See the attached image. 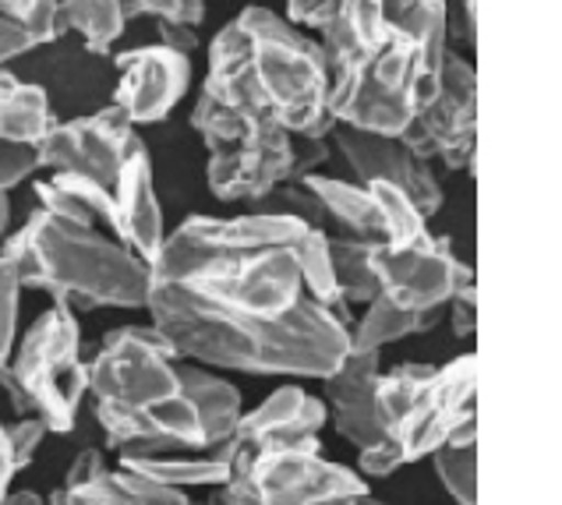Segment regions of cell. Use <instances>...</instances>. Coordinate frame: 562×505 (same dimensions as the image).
<instances>
[{
	"label": "cell",
	"instance_id": "cell-38",
	"mask_svg": "<svg viewBox=\"0 0 562 505\" xmlns=\"http://www.w3.org/2000/svg\"><path fill=\"white\" fill-rule=\"evenodd\" d=\"M347 0H286V22L297 29H315L323 32L329 19L340 11Z\"/></svg>",
	"mask_w": 562,
	"mask_h": 505
},
{
	"label": "cell",
	"instance_id": "cell-24",
	"mask_svg": "<svg viewBox=\"0 0 562 505\" xmlns=\"http://www.w3.org/2000/svg\"><path fill=\"white\" fill-rule=\"evenodd\" d=\"M364 188L372 194V205L379 213L385 248H422V244L436 237L428 231V216L414 205L407 191H400L396 184H385V181H372Z\"/></svg>",
	"mask_w": 562,
	"mask_h": 505
},
{
	"label": "cell",
	"instance_id": "cell-12",
	"mask_svg": "<svg viewBox=\"0 0 562 505\" xmlns=\"http://www.w3.org/2000/svg\"><path fill=\"white\" fill-rule=\"evenodd\" d=\"M372 272L382 298L404 312H442L457 287L474 280V269L460 262L449 237H431L422 248L375 244Z\"/></svg>",
	"mask_w": 562,
	"mask_h": 505
},
{
	"label": "cell",
	"instance_id": "cell-11",
	"mask_svg": "<svg viewBox=\"0 0 562 505\" xmlns=\"http://www.w3.org/2000/svg\"><path fill=\"white\" fill-rule=\"evenodd\" d=\"M474 382H477L474 354H460L446 364H431L428 379L417 385V393L411 396L404 417L385 435L404 452V463L428 460V456L442 449L468 420H477Z\"/></svg>",
	"mask_w": 562,
	"mask_h": 505
},
{
	"label": "cell",
	"instance_id": "cell-23",
	"mask_svg": "<svg viewBox=\"0 0 562 505\" xmlns=\"http://www.w3.org/2000/svg\"><path fill=\"white\" fill-rule=\"evenodd\" d=\"M57 19L60 32H75L95 57H110L124 25L132 22L121 0H57Z\"/></svg>",
	"mask_w": 562,
	"mask_h": 505
},
{
	"label": "cell",
	"instance_id": "cell-19",
	"mask_svg": "<svg viewBox=\"0 0 562 505\" xmlns=\"http://www.w3.org/2000/svg\"><path fill=\"white\" fill-rule=\"evenodd\" d=\"M301 184L308 188L315 199L318 213H323V231L340 234V237H358V240H375L382 244V223L372 205V194L358 181H344V177H326V173H308L301 177Z\"/></svg>",
	"mask_w": 562,
	"mask_h": 505
},
{
	"label": "cell",
	"instance_id": "cell-18",
	"mask_svg": "<svg viewBox=\"0 0 562 505\" xmlns=\"http://www.w3.org/2000/svg\"><path fill=\"white\" fill-rule=\"evenodd\" d=\"M382 371V354H355L350 350L344 357V364L329 371L323 379V403L326 414L333 420V428L340 431L344 442L355 449H364L382 438L375 425V411H372V389Z\"/></svg>",
	"mask_w": 562,
	"mask_h": 505
},
{
	"label": "cell",
	"instance_id": "cell-2",
	"mask_svg": "<svg viewBox=\"0 0 562 505\" xmlns=\"http://www.w3.org/2000/svg\"><path fill=\"white\" fill-rule=\"evenodd\" d=\"M202 89L297 138H329V68L315 36L269 8H245L209 43Z\"/></svg>",
	"mask_w": 562,
	"mask_h": 505
},
{
	"label": "cell",
	"instance_id": "cell-31",
	"mask_svg": "<svg viewBox=\"0 0 562 505\" xmlns=\"http://www.w3.org/2000/svg\"><path fill=\"white\" fill-rule=\"evenodd\" d=\"M0 14L25 25L40 40V46L64 36L57 19V0H0Z\"/></svg>",
	"mask_w": 562,
	"mask_h": 505
},
{
	"label": "cell",
	"instance_id": "cell-22",
	"mask_svg": "<svg viewBox=\"0 0 562 505\" xmlns=\"http://www.w3.org/2000/svg\"><path fill=\"white\" fill-rule=\"evenodd\" d=\"M446 318V307L442 312H404V307H396L382 298V293H375L372 301L364 304V312L358 322H350V350L355 354H372L390 344H400V339L407 336H417V333H431L436 325Z\"/></svg>",
	"mask_w": 562,
	"mask_h": 505
},
{
	"label": "cell",
	"instance_id": "cell-42",
	"mask_svg": "<svg viewBox=\"0 0 562 505\" xmlns=\"http://www.w3.org/2000/svg\"><path fill=\"white\" fill-rule=\"evenodd\" d=\"M36 46H40V40L32 36L25 25L11 22V19L0 14V68H8V60L22 57L29 50H36Z\"/></svg>",
	"mask_w": 562,
	"mask_h": 505
},
{
	"label": "cell",
	"instance_id": "cell-5",
	"mask_svg": "<svg viewBox=\"0 0 562 505\" xmlns=\"http://www.w3.org/2000/svg\"><path fill=\"white\" fill-rule=\"evenodd\" d=\"M0 389L19 417H40L50 435L75 431L89 396V361L75 307L54 301L29 325L0 368Z\"/></svg>",
	"mask_w": 562,
	"mask_h": 505
},
{
	"label": "cell",
	"instance_id": "cell-49",
	"mask_svg": "<svg viewBox=\"0 0 562 505\" xmlns=\"http://www.w3.org/2000/svg\"><path fill=\"white\" fill-rule=\"evenodd\" d=\"M417 4H422V0H382V11H385V19H390V22H400Z\"/></svg>",
	"mask_w": 562,
	"mask_h": 505
},
{
	"label": "cell",
	"instance_id": "cell-9",
	"mask_svg": "<svg viewBox=\"0 0 562 505\" xmlns=\"http://www.w3.org/2000/svg\"><path fill=\"white\" fill-rule=\"evenodd\" d=\"M407 149L446 170H474L477 149V71L471 60L446 54L436 96L417 110L404 135Z\"/></svg>",
	"mask_w": 562,
	"mask_h": 505
},
{
	"label": "cell",
	"instance_id": "cell-7",
	"mask_svg": "<svg viewBox=\"0 0 562 505\" xmlns=\"http://www.w3.org/2000/svg\"><path fill=\"white\" fill-rule=\"evenodd\" d=\"M436 86L428 81L422 46L407 29L390 32L344 68L329 71V117L358 132L400 138Z\"/></svg>",
	"mask_w": 562,
	"mask_h": 505
},
{
	"label": "cell",
	"instance_id": "cell-39",
	"mask_svg": "<svg viewBox=\"0 0 562 505\" xmlns=\"http://www.w3.org/2000/svg\"><path fill=\"white\" fill-rule=\"evenodd\" d=\"M68 505H142V502L127 495L110 474H103L100 481H92L86 487H75V492H68Z\"/></svg>",
	"mask_w": 562,
	"mask_h": 505
},
{
	"label": "cell",
	"instance_id": "cell-10",
	"mask_svg": "<svg viewBox=\"0 0 562 505\" xmlns=\"http://www.w3.org/2000/svg\"><path fill=\"white\" fill-rule=\"evenodd\" d=\"M248 474L262 505H323L372 492V484L355 467L326 460L323 438L255 449Z\"/></svg>",
	"mask_w": 562,
	"mask_h": 505
},
{
	"label": "cell",
	"instance_id": "cell-1",
	"mask_svg": "<svg viewBox=\"0 0 562 505\" xmlns=\"http://www.w3.org/2000/svg\"><path fill=\"white\" fill-rule=\"evenodd\" d=\"M308 223L283 213L188 216L149 262V298L240 318H283L304 298L297 248Z\"/></svg>",
	"mask_w": 562,
	"mask_h": 505
},
{
	"label": "cell",
	"instance_id": "cell-51",
	"mask_svg": "<svg viewBox=\"0 0 562 505\" xmlns=\"http://www.w3.org/2000/svg\"><path fill=\"white\" fill-rule=\"evenodd\" d=\"M46 505H68V492H64V487H54V492L46 495Z\"/></svg>",
	"mask_w": 562,
	"mask_h": 505
},
{
	"label": "cell",
	"instance_id": "cell-54",
	"mask_svg": "<svg viewBox=\"0 0 562 505\" xmlns=\"http://www.w3.org/2000/svg\"><path fill=\"white\" fill-rule=\"evenodd\" d=\"M184 505H220V502H216V498H209V502H191V498H188Z\"/></svg>",
	"mask_w": 562,
	"mask_h": 505
},
{
	"label": "cell",
	"instance_id": "cell-40",
	"mask_svg": "<svg viewBox=\"0 0 562 505\" xmlns=\"http://www.w3.org/2000/svg\"><path fill=\"white\" fill-rule=\"evenodd\" d=\"M103 474H110L106 452L103 449H82L71 460V467H68V474H64L60 487H64V492H75V487H86L92 481H100Z\"/></svg>",
	"mask_w": 562,
	"mask_h": 505
},
{
	"label": "cell",
	"instance_id": "cell-4",
	"mask_svg": "<svg viewBox=\"0 0 562 505\" xmlns=\"http://www.w3.org/2000/svg\"><path fill=\"white\" fill-rule=\"evenodd\" d=\"M0 255L11 258L25 290H43L68 307H146L149 266L100 226H82L36 209Z\"/></svg>",
	"mask_w": 562,
	"mask_h": 505
},
{
	"label": "cell",
	"instance_id": "cell-47",
	"mask_svg": "<svg viewBox=\"0 0 562 505\" xmlns=\"http://www.w3.org/2000/svg\"><path fill=\"white\" fill-rule=\"evenodd\" d=\"M463 11V40L474 43V29H477V0H457Z\"/></svg>",
	"mask_w": 562,
	"mask_h": 505
},
{
	"label": "cell",
	"instance_id": "cell-13",
	"mask_svg": "<svg viewBox=\"0 0 562 505\" xmlns=\"http://www.w3.org/2000/svg\"><path fill=\"white\" fill-rule=\"evenodd\" d=\"M135 138V124L110 103L86 117L57 121V127L40 145V167L54 173H82L95 184L114 188Z\"/></svg>",
	"mask_w": 562,
	"mask_h": 505
},
{
	"label": "cell",
	"instance_id": "cell-45",
	"mask_svg": "<svg viewBox=\"0 0 562 505\" xmlns=\"http://www.w3.org/2000/svg\"><path fill=\"white\" fill-rule=\"evenodd\" d=\"M167 22L199 29L205 22V0H178V11H173V19H167Z\"/></svg>",
	"mask_w": 562,
	"mask_h": 505
},
{
	"label": "cell",
	"instance_id": "cell-46",
	"mask_svg": "<svg viewBox=\"0 0 562 505\" xmlns=\"http://www.w3.org/2000/svg\"><path fill=\"white\" fill-rule=\"evenodd\" d=\"M11 481H14V463H11V446H8L4 420H0V495L8 492Z\"/></svg>",
	"mask_w": 562,
	"mask_h": 505
},
{
	"label": "cell",
	"instance_id": "cell-35",
	"mask_svg": "<svg viewBox=\"0 0 562 505\" xmlns=\"http://www.w3.org/2000/svg\"><path fill=\"white\" fill-rule=\"evenodd\" d=\"M36 170H43L40 167V149H29V145H14V142H0V194H8L19 184H25Z\"/></svg>",
	"mask_w": 562,
	"mask_h": 505
},
{
	"label": "cell",
	"instance_id": "cell-17",
	"mask_svg": "<svg viewBox=\"0 0 562 505\" xmlns=\"http://www.w3.org/2000/svg\"><path fill=\"white\" fill-rule=\"evenodd\" d=\"M326 425L329 414L323 396H312L308 389L286 382L280 389H272L255 411L240 414L234 442L248 452L277 442H315Z\"/></svg>",
	"mask_w": 562,
	"mask_h": 505
},
{
	"label": "cell",
	"instance_id": "cell-48",
	"mask_svg": "<svg viewBox=\"0 0 562 505\" xmlns=\"http://www.w3.org/2000/svg\"><path fill=\"white\" fill-rule=\"evenodd\" d=\"M0 505H46V498L43 495H36V492H29V487H22V492H8L0 495Z\"/></svg>",
	"mask_w": 562,
	"mask_h": 505
},
{
	"label": "cell",
	"instance_id": "cell-44",
	"mask_svg": "<svg viewBox=\"0 0 562 505\" xmlns=\"http://www.w3.org/2000/svg\"><path fill=\"white\" fill-rule=\"evenodd\" d=\"M127 19H173L178 11V0H121Z\"/></svg>",
	"mask_w": 562,
	"mask_h": 505
},
{
	"label": "cell",
	"instance_id": "cell-6",
	"mask_svg": "<svg viewBox=\"0 0 562 505\" xmlns=\"http://www.w3.org/2000/svg\"><path fill=\"white\" fill-rule=\"evenodd\" d=\"M188 121L205 145V184L220 202H266L291 181L294 135L277 121L248 106L220 103L205 89Z\"/></svg>",
	"mask_w": 562,
	"mask_h": 505
},
{
	"label": "cell",
	"instance_id": "cell-30",
	"mask_svg": "<svg viewBox=\"0 0 562 505\" xmlns=\"http://www.w3.org/2000/svg\"><path fill=\"white\" fill-rule=\"evenodd\" d=\"M22 280L11 258L0 255V368L19 344V304H22Z\"/></svg>",
	"mask_w": 562,
	"mask_h": 505
},
{
	"label": "cell",
	"instance_id": "cell-15",
	"mask_svg": "<svg viewBox=\"0 0 562 505\" xmlns=\"http://www.w3.org/2000/svg\"><path fill=\"white\" fill-rule=\"evenodd\" d=\"M114 68L117 86L110 103L135 127L167 121L191 86V57L170 50L164 43H146L114 54Z\"/></svg>",
	"mask_w": 562,
	"mask_h": 505
},
{
	"label": "cell",
	"instance_id": "cell-20",
	"mask_svg": "<svg viewBox=\"0 0 562 505\" xmlns=\"http://www.w3.org/2000/svg\"><path fill=\"white\" fill-rule=\"evenodd\" d=\"M178 374L184 393L195 400L199 414H202V428H205V452L216 449L223 442H231L237 431V420L245 414V403H240V389L223 379L220 371L178 361Z\"/></svg>",
	"mask_w": 562,
	"mask_h": 505
},
{
	"label": "cell",
	"instance_id": "cell-41",
	"mask_svg": "<svg viewBox=\"0 0 562 505\" xmlns=\"http://www.w3.org/2000/svg\"><path fill=\"white\" fill-rule=\"evenodd\" d=\"M329 159V138H297L294 135V167H291V181L318 173V167ZM286 181V184H291Z\"/></svg>",
	"mask_w": 562,
	"mask_h": 505
},
{
	"label": "cell",
	"instance_id": "cell-36",
	"mask_svg": "<svg viewBox=\"0 0 562 505\" xmlns=\"http://www.w3.org/2000/svg\"><path fill=\"white\" fill-rule=\"evenodd\" d=\"M248 463H251V452L240 449L237 460L231 467V478L216 487V502L220 505H262L259 495H255V484H251V474H248Z\"/></svg>",
	"mask_w": 562,
	"mask_h": 505
},
{
	"label": "cell",
	"instance_id": "cell-26",
	"mask_svg": "<svg viewBox=\"0 0 562 505\" xmlns=\"http://www.w3.org/2000/svg\"><path fill=\"white\" fill-rule=\"evenodd\" d=\"M400 29H407L411 36L422 46V57H425V71L428 81L439 89V78H442V64L449 54V4L446 0H422L417 8H411L404 19L393 22Z\"/></svg>",
	"mask_w": 562,
	"mask_h": 505
},
{
	"label": "cell",
	"instance_id": "cell-29",
	"mask_svg": "<svg viewBox=\"0 0 562 505\" xmlns=\"http://www.w3.org/2000/svg\"><path fill=\"white\" fill-rule=\"evenodd\" d=\"M428 460L449 498L457 505H477V446H442Z\"/></svg>",
	"mask_w": 562,
	"mask_h": 505
},
{
	"label": "cell",
	"instance_id": "cell-8",
	"mask_svg": "<svg viewBox=\"0 0 562 505\" xmlns=\"http://www.w3.org/2000/svg\"><path fill=\"white\" fill-rule=\"evenodd\" d=\"M178 350L156 325H121L103 336L89 361V396L106 449H121L127 428L156 406L184 393L178 374Z\"/></svg>",
	"mask_w": 562,
	"mask_h": 505
},
{
	"label": "cell",
	"instance_id": "cell-53",
	"mask_svg": "<svg viewBox=\"0 0 562 505\" xmlns=\"http://www.w3.org/2000/svg\"><path fill=\"white\" fill-rule=\"evenodd\" d=\"M355 498H336V502H323V505H350Z\"/></svg>",
	"mask_w": 562,
	"mask_h": 505
},
{
	"label": "cell",
	"instance_id": "cell-37",
	"mask_svg": "<svg viewBox=\"0 0 562 505\" xmlns=\"http://www.w3.org/2000/svg\"><path fill=\"white\" fill-rule=\"evenodd\" d=\"M446 318H449V325H453L457 339L474 336V329H477V287H474V280L457 287V293L446 304Z\"/></svg>",
	"mask_w": 562,
	"mask_h": 505
},
{
	"label": "cell",
	"instance_id": "cell-14",
	"mask_svg": "<svg viewBox=\"0 0 562 505\" xmlns=\"http://www.w3.org/2000/svg\"><path fill=\"white\" fill-rule=\"evenodd\" d=\"M329 142L347 162V170L355 173L358 184H372V181L396 184L400 191L411 194L414 205L422 209L428 220L442 209V184L436 170H431V162H425L422 156H414L404 138L333 124Z\"/></svg>",
	"mask_w": 562,
	"mask_h": 505
},
{
	"label": "cell",
	"instance_id": "cell-32",
	"mask_svg": "<svg viewBox=\"0 0 562 505\" xmlns=\"http://www.w3.org/2000/svg\"><path fill=\"white\" fill-rule=\"evenodd\" d=\"M8 431V446H11V463H14V474H22V470L36 460L40 446L46 442V425L40 417H19L14 425H4Z\"/></svg>",
	"mask_w": 562,
	"mask_h": 505
},
{
	"label": "cell",
	"instance_id": "cell-28",
	"mask_svg": "<svg viewBox=\"0 0 562 505\" xmlns=\"http://www.w3.org/2000/svg\"><path fill=\"white\" fill-rule=\"evenodd\" d=\"M297 266H301L304 298L318 301L323 307H333V312H347V304L340 298V287H336V276H333L326 231H318V226H308V234H304L301 248H297Z\"/></svg>",
	"mask_w": 562,
	"mask_h": 505
},
{
	"label": "cell",
	"instance_id": "cell-34",
	"mask_svg": "<svg viewBox=\"0 0 562 505\" xmlns=\"http://www.w3.org/2000/svg\"><path fill=\"white\" fill-rule=\"evenodd\" d=\"M110 478H114L124 492L132 498H138L142 505H184L188 502V495L181 492V487L138 478V474H132V470H124V467H110Z\"/></svg>",
	"mask_w": 562,
	"mask_h": 505
},
{
	"label": "cell",
	"instance_id": "cell-33",
	"mask_svg": "<svg viewBox=\"0 0 562 505\" xmlns=\"http://www.w3.org/2000/svg\"><path fill=\"white\" fill-rule=\"evenodd\" d=\"M400 467H407L404 463V452H400V446L393 442V438H379V442L372 446H364L358 449V474L372 484V481H385V478H393Z\"/></svg>",
	"mask_w": 562,
	"mask_h": 505
},
{
	"label": "cell",
	"instance_id": "cell-52",
	"mask_svg": "<svg viewBox=\"0 0 562 505\" xmlns=\"http://www.w3.org/2000/svg\"><path fill=\"white\" fill-rule=\"evenodd\" d=\"M350 505H390V502H382V498H375L372 492H364V495H358Z\"/></svg>",
	"mask_w": 562,
	"mask_h": 505
},
{
	"label": "cell",
	"instance_id": "cell-27",
	"mask_svg": "<svg viewBox=\"0 0 562 505\" xmlns=\"http://www.w3.org/2000/svg\"><path fill=\"white\" fill-rule=\"evenodd\" d=\"M431 364L422 361H404L390 371H379L375 389H372V411H375V425L382 435H390L396 428V420L404 417L411 396L417 393V385L428 379Z\"/></svg>",
	"mask_w": 562,
	"mask_h": 505
},
{
	"label": "cell",
	"instance_id": "cell-25",
	"mask_svg": "<svg viewBox=\"0 0 562 505\" xmlns=\"http://www.w3.org/2000/svg\"><path fill=\"white\" fill-rule=\"evenodd\" d=\"M329 237V262L336 287H340L344 304H368L379 293L375 272H372V251L375 240H358V237H340V234H326Z\"/></svg>",
	"mask_w": 562,
	"mask_h": 505
},
{
	"label": "cell",
	"instance_id": "cell-16",
	"mask_svg": "<svg viewBox=\"0 0 562 505\" xmlns=\"http://www.w3.org/2000/svg\"><path fill=\"white\" fill-rule=\"evenodd\" d=\"M110 237H117L127 251L142 262H153L159 244L167 237L164 205L156 199V177H153V153L149 145L135 138L127 149L121 173L114 188H110Z\"/></svg>",
	"mask_w": 562,
	"mask_h": 505
},
{
	"label": "cell",
	"instance_id": "cell-3",
	"mask_svg": "<svg viewBox=\"0 0 562 505\" xmlns=\"http://www.w3.org/2000/svg\"><path fill=\"white\" fill-rule=\"evenodd\" d=\"M146 312L181 361L213 371L323 382L350 354V312H333L312 298L272 322L199 312L178 301H146Z\"/></svg>",
	"mask_w": 562,
	"mask_h": 505
},
{
	"label": "cell",
	"instance_id": "cell-43",
	"mask_svg": "<svg viewBox=\"0 0 562 505\" xmlns=\"http://www.w3.org/2000/svg\"><path fill=\"white\" fill-rule=\"evenodd\" d=\"M156 43H164L170 46V50H178V54H195L199 50V32L195 29H188V25H178V22H167V19H156Z\"/></svg>",
	"mask_w": 562,
	"mask_h": 505
},
{
	"label": "cell",
	"instance_id": "cell-21",
	"mask_svg": "<svg viewBox=\"0 0 562 505\" xmlns=\"http://www.w3.org/2000/svg\"><path fill=\"white\" fill-rule=\"evenodd\" d=\"M57 127V113L40 86L0 68V142L40 149Z\"/></svg>",
	"mask_w": 562,
	"mask_h": 505
},
{
	"label": "cell",
	"instance_id": "cell-50",
	"mask_svg": "<svg viewBox=\"0 0 562 505\" xmlns=\"http://www.w3.org/2000/svg\"><path fill=\"white\" fill-rule=\"evenodd\" d=\"M8 234H11V202L8 194H0V244H4Z\"/></svg>",
	"mask_w": 562,
	"mask_h": 505
}]
</instances>
